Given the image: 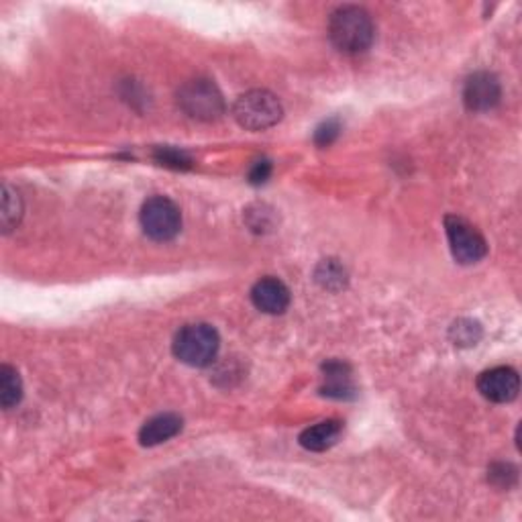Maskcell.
<instances>
[{
  "instance_id": "obj_1",
  "label": "cell",
  "mask_w": 522,
  "mask_h": 522,
  "mask_svg": "<svg viewBox=\"0 0 522 522\" xmlns=\"http://www.w3.org/2000/svg\"><path fill=\"white\" fill-rule=\"evenodd\" d=\"M373 21L359 6H341L331 14L329 37L343 53H363L373 41Z\"/></svg>"
},
{
  "instance_id": "obj_2",
  "label": "cell",
  "mask_w": 522,
  "mask_h": 522,
  "mask_svg": "<svg viewBox=\"0 0 522 522\" xmlns=\"http://www.w3.org/2000/svg\"><path fill=\"white\" fill-rule=\"evenodd\" d=\"M218 345V333L210 324H186L174 339V355L186 365L207 367L215 362Z\"/></svg>"
},
{
  "instance_id": "obj_3",
  "label": "cell",
  "mask_w": 522,
  "mask_h": 522,
  "mask_svg": "<svg viewBox=\"0 0 522 522\" xmlns=\"http://www.w3.org/2000/svg\"><path fill=\"white\" fill-rule=\"evenodd\" d=\"M233 117L249 130H264L282 119V104L267 90H251L237 98Z\"/></svg>"
},
{
  "instance_id": "obj_4",
  "label": "cell",
  "mask_w": 522,
  "mask_h": 522,
  "mask_svg": "<svg viewBox=\"0 0 522 522\" xmlns=\"http://www.w3.org/2000/svg\"><path fill=\"white\" fill-rule=\"evenodd\" d=\"M178 102L188 117L196 121H217L225 112V101L220 90L210 80H190L179 88Z\"/></svg>"
},
{
  "instance_id": "obj_5",
  "label": "cell",
  "mask_w": 522,
  "mask_h": 522,
  "mask_svg": "<svg viewBox=\"0 0 522 522\" xmlns=\"http://www.w3.org/2000/svg\"><path fill=\"white\" fill-rule=\"evenodd\" d=\"M141 227L153 241H169L182 228V215L174 202L166 196H153L141 208Z\"/></svg>"
},
{
  "instance_id": "obj_6",
  "label": "cell",
  "mask_w": 522,
  "mask_h": 522,
  "mask_svg": "<svg viewBox=\"0 0 522 522\" xmlns=\"http://www.w3.org/2000/svg\"><path fill=\"white\" fill-rule=\"evenodd\" d=\"M445 231L449 245H451L453 257L459 261V264L465 266L478 264V261L488 253L484 237H481L478 228L463 217L449 215L445 218Z\"/></svg>"
},
{
  "instance_id": "obj_7",
  "label": "cell",
  "mask_w": 522,
  "mask_h": 522,
  "mask_svg": "<svg viewBox=\"0 0 522 522\" xmlns=\"http://www.w3.org/2000/svg\"><path fill=\"white\" fill-rule=\"evenodd\" d=\"M478 388L481 392V396L488 398L489 402H512L514 398L518 396L520 390V378L518 373L512 370V367H492L479 375Z\"/></svg>"
},
{
  "instance_id": "obj_8",
  "label": "cell",
  "mask_w": 522,
  "mask_h": 522,
  "mask_svg": "<svg viewBox=\"0 0 522 522\" xmlns=\"http://www.w3.org/2000/svg\"><path fill=\"white\" fill-rule=\"evenodd\" d=\"M502 88L494 73L478 72L465 82L463 101L469 111H489L500 102Z\"/></svg>"
},
{
  "instance_id": "obj_9",
  "label": "cell",
  "mask_w": 522,
  "mask_h": 522,
  "mask_svg": "<svg viewBox=\"0 0 522 522\" xmlns=\"http://www.w3.org/2000/svg\"><path fill=\"white\" fill-rule=\"evenodd\" d=\"M251 300L261 313L282 314L290 304V290L276 277H264L251 290Z\"/></svg>"
},
{
  "instance_id": "obj_10",
  "label": "cell",
  "mask_w": 522,
  "mask_h": 522,
  "mask_svg": "<svg viewBox=\"0 0 522 522\" xmlns=\"http://www.w3.org/2000/svg\"><path fill=\"white\" fill-rule=\"evenodd\" d=\"M182 430V419L178 414H160L147 420L141 430H139V443L143 447H153L160 443H166L171 437H176Z\"/></svg>"
},
{
  "instance_id": "obj_11",
  "label": "cell",
  "mask_w": 522,
  "mask_h": 522,
  "mask_svg": "<svg viewBox=\"0 0 522 522\" xmlns=\"http://www.w3.org/2000/svg\"><path fill=\"white\" fill-rule=\"evenodd\" d=\"M341 430L343 424L339 420H323L302 432L300 445L308 449V451H326V449L337 443Z\"/></svg>"
},
{
  "instance_id": "obj_12",
  "label": "cell",
  "mask_w": 522,
  "mask_h": 522,
  "mask_svg": "<svg viewBox=\"0 0 522 522\" xmlns=\"http://www.w3.org/2000/svg\"><path fill=\"white\" fill-rule=\"evenodd\" d=\"M324 373H326L324 375L326 386L323 388V394L334 398H347L351 392H353V386H351L349 380V367L345 363L333 362L329 365H324Z\"/></svg>"
},
{
  "instance_id": "obj_13",
  "label": "cell",
  "mask_w": 522,
  "mask_h": 522,
  "mask_svg": "<svg viewBox=\"0 0 522 522\" xmlns=\"http://www.w3.org/2000/svg\"><path fill=\"white\" fill-rule=\"evenodd\" d=\"M23 398V383L19 373L13 370L11 365H3L0 367V402H3V408L11 411L13 406L21 402Z\"/></svg>"
},
{
  "instance_id": "obj_14",
  "label": "cell",
  "mask_w": 522,
  "mask_h": 522,
  "mask_svg": "<svg viewBox=\"0 0 522 522\" xmlns=\"http://www.w3.org/2000/svg\"><path fill=\"white\" fill-rule=\"evenodd\" d=\"M345 280H347L345 269H343L334 259L323 261V264L316 269V282L321 284L324 290H333V292L341 290L343 285H345Z\"/></svg>"
},
{
  "instance_id": "obj_15",
  "label": "cell",
  "mask_w": 522,
  "mask_h": 522,
  "mask_svg": "<svg viewBox=\"0 0 522 522\" xmlns=\"http://www.w3.org/2000/svg\"><path fill=\"white\" fill-rule=\"evenodd\" d=\"M3 227H5V233L11 231V228L19 223L21 218V198L19 194L13 192L11 188L5 186L3 188Z\"/></svg>"
},
{
  "instance_id": "obj_16",
  "label": "cell",
  "mask_w": 522,
  "mask_h": 522,
  "mask_svg": "<svg viewBox=\"0 0 522 522\" xmlns=\"http://www.w3.org/2000/svg\"><path fill=\"white\" fill-rule=\"evenodd\" d=\"M155 160H158L161 166L174 169H188L192 166V160L188 158L184 151L174 150V147H160V150L155 151Z\"/></svg>"
},
{
  "instance_id": "obj_17",
  "label": "cell",
  "mask_w": 522,
  "mask_h": 522,
  "mask_svg": "<svg viewBox=\"0 0 522 522\" xmlns=\"http://www.w3.org/2000/svg\"><path fill=\"white\" fill-rule=\"evenodd\" d=\"M451 334H453L455 345H476L478 339L481 337V331H479L478 323L459 321V323L453 324Z\"/></svg>"
},
{
  "instance_id": "obj_18",
  "label": "cell",
  "mask_w": 522,
  "mask_h": 522,
  "mask_svg": "<svg viewBox=\"0 0 522 522\" xmlns=\"http://www.w3.org/2000/svg\"><path fill=\"white\" fill-rule=\"evenodd\" d=\"M339 133H341V125H339V121H337V119H331V121L323 122V125L316 129L314 141H316V145L326 147V145H331V143L334 141V139L339 137Z\"/></svg>"
},
{
  "instance_id": "obj_19",
  "label": "cell",
  "mask_w": 522,
  "mask_h": 522,
  "mask_svg": "<svg viewBox=\"0 0 522 522\" xmlns=\"http://www.w3.org/2000/svg\"><path fill=\"white\" fill-rule=\"evenodd\" d=\"M269 174H272V163H269L267 160L256 161V166H253L249 171L251 184H264L266 179L269 178Z\"/></svg>"
}]
</instances>
